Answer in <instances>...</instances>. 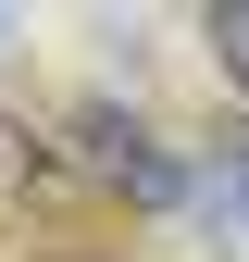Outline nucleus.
<instances>
[{
    "label": "nucleus",
    "instance_id": "nucleus-1",
    "mask_svg": "<svg viewBox=\"0 0 249 262\" xmlns=\"http://www.w3.org/2000/svg\"><path fill=\"white\" fill-rule=\"evenodd\" d=\"M62 138H75V175H87V200H124V212H175V200H187V162L150 138L137 113H112V100H75V113H62Z\"/></svg>",
    "mask_w": 249,
    "mask_h": 262
},
{
    "label": "nucleus",
    "instance_id": "nucleus-3",
    "mask_svg": "<svg viewBox=\"0 0 249 262\" xmlns=\"http://www.w3.org/2000/svg\"><path fill=\"white\" fill-rule=\"evenodd\" d=\"M212 187H225V225H237V212H249V113L212 138Z\"/></svg>",
    "mask_w": 249,
    "mask_h": 262
},
{
    "label": "nucleus",
    "instance_id": "nucleus-2",
    "mask_svg": "<svg viewBox=\"0 0 249 262\" xmlns=\"http://www.w3.org/2000/svg\"><path fill=\"white\" fill-rule=\"evenodd\" d=\"M75 187H87V175H75V138H62V125L0 113V225H50Z\"/></svg>",
    "mask_w": 249,
    "mask_h": 262
},
{
    "label": "nucleus",
    "instance_id": "nucleus-4",
    "mask_svg": "<svg viewBox=\"0 0 249 262\" xmlns=\"http://www.w3.org/2000/svg\"><path fill=\"white\" fill-rule=\"evenodd\" d=\"M212 62H225L237 100H249V0H237V13H212Z\"/></svg>",
    "mask_w": 249,
    "mask_h": 262
},
{
    "label": "nucleus",
    "instance_id": "nucleus-5",
    "mask_svg": "<svg viewBox=\"0 0 249 262\" xmlns=\"http://www.w3.org/2000/svg\"><path fill=\"white\" fill-rule=\"evenodd\" d=\"M0 38H13V13H0Z\"/></svg>",
    "mask_w": 249,
    "mask_h": 262
}]
</instances>
